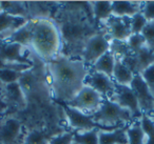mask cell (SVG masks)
Returning <instances> with one entry per match:
<instances>
[{"label":"cell","instance_id":"obj_1","mask_svg":"<svg viewBox=\"0 0 154 144\" xmlns=\"http://www.w3.org/2000/svg\"><path fill=\"white\" fill-rule=\"evenodd\" d=\"M54 99L68 103L86 85L90 68L82 59L57 56L45 62Z\"/></svg>","mask_w":154,"mask_h":144},{"label":"cell","instance_id":"obj_2","mask_svg":"<svg viewBox=\"0 0 154 144\" xmlns=\"http://www.w3.org/2000/svg\"><path fill=\"white\" fill-rule=\"evenodd\" d=\"M33 28L31 50L45 62L59 56L62 47V36L60 28L50 18H33Z\"/></svg>","mask_w":154,"mask_h":144},{"label":"cell","instance_id":"obj_3","mask_svg":"<svg viewBox=\"0 0 154 144\" xmlns=\"http://www.w3.org/2000/svg\"><path fill=\"white\" fill-rule=\"evenodd\" d=\"M90 116L93 121L108 126L130 124L135 121L130 110L120 106L110 98H105L100 107Z\"/></svg>","mask_w":154,"mask_h":144},{"label":"cell","instance_id":"obj_4","mask_svg":"<svg viewBox=\"0 0 154 144\" xmlns=\"http://www.w3.org/2000/svg\"><path fill=\"white\" fill-rule=\"evenodd\" d=\"M58 103L63 110L69 126L73 129V131H87L93 130V129H99L101 131H113L115 129L119 128V127L124 126V125H114V126L101 125L93 121V119L91 118L89 114H86V112H82L79 110H76L74 107H71L63 102H58Z\"/></svg>","mask_w":154,"mask_h":144},{"label":"cell","instance_id":"obj_5","mask_svg":"<svg viewBox=\"0 0 154 144\" xmlns=\"http://www.w3.org/2000/svg\"><path fill=\"white\" fill-rule=\"evenodd\" d=\"M111 39L107 33H97L90 36L85 42L82 49V60L90 68L101 56L110 51Z\"/></svg>","mask_w":154,"mask_h":144},{"label":"cell","instance_id":"obj_6","mask_svg":"<svg viewBox=\"0 0 154 144\" xmlns=\"http://www.w3.org/2000/svg\"><path fill=\"white\" fill-rule=\"evenodd\" d=\"M103 100L105 98L100 94L86 84L71 101L66 104H68L71 107L82 110L86 114L91 115L100 107Z\"/></svg>","mask_w":154,"mask_h":144},{"label":"cell","instance_id":"obj_7","mask_svg":"<svg viewBox=\"0 0 154 144\" xmlns=\"http://www.w3.org/2000/svg\"><path fill=\"white\" fill-rule=\"evenodd\" d=\"M0 61L5 64L34 65L26 55V49L16 42L0 40Z\"/></svg>","mask_w":154,"mask_h":144},{"label":"cell","instance_id":"obj_8","mask_svg":"<svg viewBox=\"0 0 154 144\" xmlns=\"http://www.w3.org/2000/svg\"><path fill=\"white\" fill-rule=\"evenodd\" d=\"M110 99L113 100L120 106L130 110L131 115L134 118V120H139L143 116V112L140 110L138 104V100L135 95L134 91L131 88V86H125V85H115V92L110 97Z\"/></svg>","mask_w":154,"mask_h":144},{"label":"cell","instance_id":"obj_9","mask_svg":"<svg viewBox=\"0 0 154 144\" xmlns=\"http://www.w3.org/2000/svg\"><path fill=\"white\" fill-rule=\"evenodd\" d=\"M22 123L14 117L0 120V144H23Z\"/></svg>","mask_w":154,"mask_h":144},{"label":"cell","instance_id":"obj_10","mask_svg":"<svg viewBox=\"0 0 154 144\" xmlns=\"http://www.w3.org/2000/svg\"><path fill=\"white\" fill-rule=\"evenodd\" d=\"M131 88L136 95L141 112L154 119V96L152 95L147 83L143 81L140 75L134 76L131 83Z\"/></svg>","mask_w":154,"mask_h":144},{"label":"cell","instance_id":"obj_11","mask_svg":"<svg viewBox=\"0 0 154 144\" xmlns=\"http://www.w3.org/2000/svg\"><path fill=\"white\" fill-rule=\"evenodd\" d=\"M124 63L132 70L134 75H140L146 68L154 63V51L148 46L139 50L136 53H129L122 58Z\"/></svg>","mask_w":154,"mask_h":144},{"label":"cell","instance_id":"obj_12","mask_svg":"<svg viewBox=\"0 0 154 144\" xmlns=\"http://www.w3.org/2000/svg\"><path fill=\"white\" fill-rule=\"evenodd\" d=\"M86 84L92 87L93 89L99 93L103 98H110L115 92V85L113 78L107 76L103 73L91 70L86 80Z\"/></svg>","mask_w":154,"mask_h":144},{"label":"cell","instance_id":"obj_13","mask_svg":"<svg viewBox=\"0 0 154 144\" xmlns=\"http://www.w3.org/2000/svg\"><path fill=\"white\" fill-rule=\"evenodd\" d=\"M107 35L111 41L126 42L131 36L130 19L128 18L111 17L107 22Z\"/></svg>","mask_w":154,"mask_h":144},{"label":"cell","instance_id":"obj_14","mask_svg":"<svg viewBox=\"0 0 154 144\" xmlns=\"http://www.w3.org/2000/svg\"><path fill=\"white\" fill-rule=\"evenodd\" d=\"M5 101L9 104V106H14L19 110H23L26 107L28 104V96L21 88L18 82L11 83V84L5 85V88L1 94Z\"/></svg>","mask_w":154,"mask_h":144},{"label":"cell","instance_id":"obj_15","mask_svg":"<svg viewBox=\"0 0 154 144\" xmlns=\"http://www.w3.org/2000/svg\"><path fill=\"white\" fill-rule=\"evenodd\" d=\"M141 4L139 1H125L116 0L112 1V17L115 18H132L137 13L141 12Z\"/></svg>","mask_w":154,"mask_h":144},{"label":"cell","instance_id":"obj_16","mask_svg":"<svg viewBox=\"0 0 154 144\" xmlns=\"http://www.w3.org/2000/svg\"><path fill=\"white\" fill-rule=\"evenodd\" d=\"M33 28H34V19L31 18V19L28 20V22L24 26L19 28L17 31H15L7 40L18 43V44L24 46L26 49H31Z\"/></svg>","mask_w":154,"mask_h":144},{"label":"cell","instance_id":"obj_17","mask_svg":"<svg viewBox=\"0 0 154 144\" xmlns=\"http://www.w3.org/2000/svg\"><path fill=\"white\" fill-rule=\"evenodd\" d=\"M135 75L132 73V70L124 63L120 58H116L115 66H114L113 70V78L114 82L116 84L125 85V86H131L133 79H134Z\"/></svg>","mask_w":154,"mask_h":144},{"label":"cell","instance_id":"obj_18","mask_svg":"<svg viewBox=\"0 0 154 144\" xmlns=\"http://www.w3.org/2000/svg\"><path fill=\"white\" fill-rule=\"evenodd\" d=\"M128 125L119 127L113 131H99V144H129L127 128Z\"/></svg>","mask_w":154,"mask_h":144},{"label":"cell","instance_id":"obj_19","mask_svg":"<svg viewBox=\"0 0 154 144\" xmlns=\"http://www.w3.org/2000/svg\"><path fill=\"white\" fill-rule=\"evenodd\" d=\"M115 61L116 57L111 51H109L103 56H101L92 66H90V70H95V72L103 73V74H106L107 76L112 78L114 66H115Z\"/></svg>","mask_w":154,"mask_h":144},{"label":"cell","instance_id":"obj_20","mask_svg":"<svg viewBox=\"0 0 154 144\" xmlns=\"http://www.w3.org/2000/svg\"><path fill=\"white\" fill-rule=\"evenodd\" d=\"M89 3L96 21L106 23L112 17V1H91Z\"/></svg>","mask_w":154,"mask_h":144},{"label":"cell","instance_id":"obj_21","mask_svg":"<svg viewBox=\"0 0 154 144\" xmlns=\"http://www.w3.org/2000/svg\"><path fill=\"white\" fill-rule=\"evenodd\" d=\"M1 2V12L9 14L14 17L26 18L29 19V10L26 2L22 1H0Z\"/></svg>","mask_w":154,"mask_h":144},{"label":"cell","instance_id":"obj_22","mask_svg":"<svg viewBox=\"0 0 154 144\" xmlns=\"http://www.w3.org/2000/svg\"><path fill=\"white\" fill-rule=\"evenodd\" d=\"M129 144H146V137L139 120H135L128 125L127 128Z\"/></svg>","mask_w":154,"mask_h":144},{"label":"cell","instance_id":"obj_23","mask_svg":"<svg viewBox=\"0 0 154 144\" xmlns=\"http://www.w3.org/2000/svg\"><path fill=\"white\" fill-rule=\"evenodd\" d=\"M99 129L74 131L73 144H99Z\"/></svg>","mask_w":154,"mask_h":144},{"label":"cell","instance_id":"obj_24","mask_svg":"<svg viewBox=\"0 0 154 144\" xmlns=\"http://www.w3.org/2000/svg\"><path fill=\"white\" fill-rule=\"evenodd\" d=\"M51 138L45 131L39 129H33L32 131L26 135L23 144H50Z\"/></svg>","mask_w":154,"mask_h":144},{"label":"cell","instance_id":"obj_25","mask_svg":"<svg viewBox=\"0 0 154 144\" xmlns=\"http://www.w3.org/2000/svg\"><path fill=\"white\" fill-rule=\"evenodd\" d=\"M139 123L145 133L146 144H154V121L151 117L143 115L139 119Z\"/></svg>","mask_w":154,"mask_h":144},{"label":"cell","instance_id":"obj_26","mask_svg":"<svg viewBox=\"0 0 154 144\" xmlns=\"http://www.w3.org/2000/svg\"><path fill=\"white\" fill-rule=\"evenodd\" d=\"M23 72H18L13 68H0V81L3 83V85L16 83L19 81L20 77L22 76Z\"/></svg>","mask_w":154,"mask_h":144},{"label":"cell","instance_id":"obj_27","mask_svg":"<svg viewBox=\"0 0 154 144\" xmlns=\"http://www.w3.org/2000/svg\"><path fill=\"white\" fill-rule=\"evenodd\" d=\"M126 44L130 53H136L139 50L147 46L146 40L141 34H131V36L126 41Z\"/></svg>","mask_w":154,"mask_h":144},{"label":"cell","instance_id":"obj_28","mask_svg":"<svg viewBox=\"0 0 154 144\" xmlns=\"http://www.w3.org/2000/svg\"><path fill=\"white\" fill-rule=\"evenodd\" d=\"M148 24L147 19L143 15L141 12L137 13L132 18H130V28L132 34H141L143 31L145 30L146 26Z\"/></svg>","mask_w":154,"mask_h":144},{"label":"cell","instance_id":"obj_29","mask_svg":"<svg viewBox=\"0 0 154 144\" xmlns=\"http://www.w3.org/2000/svg\"><path fill=\"white\" fill-rule=\"evenodd\" d=\"M141 35L145 38L147 46L150 50L154 51V21L148 22V24L146 26L145 30L143 31Z\"/></svg>","mask_w":154,"mask_h":144},{"label":"cell","instance_id":"obj_30","mask_svg":"<svg viewBox=\"0 0 154 144\" xmlns=\"http://www.w3.org/2000/svg\"><path fill=\"white\" fill-rule=\"evenodd\" d=\"M140 76L143 79V81L147 83L152 95L154 96V63H152L149 68H146L140 74Z\"/></svg>","mask_w":154,"mask_h":144},{"label":"cell","instance_id":"obj_31","mask_svg":"<svg viewBox=\"0 0 154 144\" xmlns=\"http://www.w3.org/2000/svg\"><path fill=\"white\" fill-rule=\"evenodd\" d=\"M74 131H66L63 134H59L51 138L50 144H73Z\"/></svg>","mask_w":154,"mask_h":144},{"label":"cell","instance_id":"obj_32","mask_svg":"<svg viewBox=\"0 0 154 144\" xmlns=\"http://www.w3.org/2000/svg\"><path fill=\"white\" fill-rule=\"evenodd\" d=\"M141 13L148 22L154 21V1H146L141 4Z\"/></svg>","mask_w":154,"mask_h":144},{"label":"cell","instance_id":"obj_33","mask_svg":"<svg viewBox=\"0 0 154 144\" xmlns=\"http://www.w3.org/2000/svg\"><path fill=\"white\" fill-rule=\"evenodd\" d=\"M10 108L9 104L5 101V99L2 98V96L0 95V115L1 114H5L8 110Z\"/></svg>","mask_w":154,"mask_h":144},{"label":"cell","instance_id":"obj_34","mask_svg":"<svg viewBox=\"0 0 154 144\" xmlns=\"http://www.w3.org/2000/svg\"><path fill=\"white\" fill-rule=\"evenodd\" d=\"M0 12H1V2H0Z\"/></svg>","mask_w":154,"mask_h":144},{"label":"cell","instance_id":"obj_35","mask_svg":"<svg viewBox=\"0 0 154 144\" xmlns=\"http://www.w3.org/2000/svg\"><path fill=\"white\" fill-rule=\"evenodd\" d=\"M153 121H154V119H153Z\"/></svg>","mask_w":154,"mask_h":144}]
</instances>
